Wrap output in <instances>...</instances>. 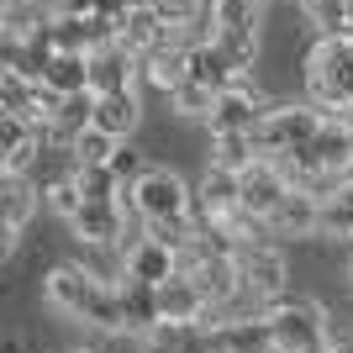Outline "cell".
<instances>
[{"mask_svg": "<svg viewBox=\"0 0 353 353\" xmlns=\"http://www.w3.org/2000/svg\"><path fill=\"white\" fill-rule=\"evenodd\" d=\"M6 37H32L37 27H48V0H6Z\"/></svg>", "mask_w": 353, "mask_h": 353, "instance_id": "d4e9b609", "label": "cell"}, {"mask_svg": "<svg viewBox=\"0 0 353 353\" xmlns=\"http://www.w3.org/2000/svg\"><path fill=\"white\" fill-rule=\"evenodd\" d=\"M216 348L221 353H274L280 338H274V322L264 316H237V322H221L216 327Z\"/></svg>", "mask_w": 353, "mask_h": 353, "instance_id": "8fae6325", "label": "cell"}, {"mask_svg": "<svg viewBox=\"0 0 353 353\" xmlns=\"http://www.w3.org/2000/svg\"><path fill=\"white\" fill-rule=\"evenodd\" d=\"M216 27H259V0H216Z\"/></svg>", "mask_w": 353, "mask_h": 353, "instance_id": "f546056e", "label": "cell"}, {"mask_svg": "<svg viewBox=\"0 0 353 353\" xmlns=\"http://www.w3.org/2000/svg\"><path fill=\"white\" fill-rule=\"evenodd\" d=\"M121 295V316H127V332H148L153 322H163V306H159V285L127 274V285H117Z\"/></svg>", "mask_w": 353, "mask_h": 353, "instance_id": "d6986e66", "label": "cell"}, {"mask_svg": "<svg viewBox=\"0 0 353 353\" xmlns=\"http://www.w3.org/2000/svg\"><path fill=\"white\" fill-rule=\"evenodd\" d=\"M32 211H37V185H32L27 174H6V237H0L6 253L16 248V237L27 232Z\"/></svg>", "mask_w": 353, "mask_h": 353, "instance_id": "ffe728a7", "label": "cell"}, {"mask_svg": "<svg viewBox=\"0 0 353 353\" xmlns=\"http://www.w3.org/2000/svg\"><path fill=\"white\" fill-rule=\"evenodd\" d=\"M43 85L59 90V95H79L90 90V53H53L43 69Z\"/></svg>", "mask_w": 353, "mask_h": 353, "instance_id": "7402d4cb", "label": "cell"}, {"mask_svg": "<svg viewBox=\"0 0 353 353\" xmlns=\"http://www.w3.org/2000/svg\"><path fill=\"white\" fill-rule=\"evenodd\" d=\"M111 174H117L121 185H137V179L148 174V169H143V153H132V148L121 143V148H117V159H111Z\"/></svg>", "mask_w": 353, "mask_h": 353, "instance_id": "4dcf8cb0", "label": "cell"}, {"mask_svg": "<svg viewBox=\"0 0 353 353\" xmlns=\"http://www.w3.org/2000/svg\"><path fill=\"white\" fill-rule=\"evenodd\" d=\"M211 143H216L211 163H216V169H232V174H243V169H253V163L264 159L253 132H221V137H211Z\"/></svg>", "mask_w": 353, "mask_h": 353, "instance_id": "603a6c76", "label": "cell"}, {"mask_svg": "<svg viewBox=\"0 0 353 353\" xmlns=\"http://www.w3.org/2000/svg\"><path fill=\"white\" fill-rule=\"evenodd\" d=\"M237 274H243V285H248L253 295H280L285 290V253L269 248L264 237H248L243 248H237Z\"/></svg>", "mask_w": 353, "mask_h": 353, "instance_id": "8992f818", "label": "cell"}, {"mask_svg": "<svg viewBox=\"0 0 353 353\" xmlns=\"http://www.w3.org/2000/svg\"><path fill=\"white\" fill-rule=\"evenodd\" d=\"M95 121V90H79V95H63L59 111L43 121V143L53 148H74V137Z\"/></svg>", "mask_w": 353, "mask_h": 353, "instance_id": "30bf717a", "label": "cell"}, {"mask_svg": "<svg viewBox=\"0 0 353 353\" xmlns=\"http://www.w3.org/2000/svg\"><path fill=\"white\" fill-rule=\"evenodd\" d=\"M211 137L221 132H259V121H264V105H259V95H253L248 85H232V90H221L216 105H211Z\"/></svg>", "mask_w": 353, "mask_h": 353, "instance_id": "52a82bcc", "label": "cell"}, {"mask_svg": "<svg viewBox=\"0 0 353 353\" xmlns=\"http://www.w3.org/2000/svg\"><path fill=\"white\" fill-rule=\"evenodd\" d=\"M348 132H353V121H348Z\"/></svg>", "mask_w": 353, "mask_h": 353, "instance_id": "836d02e7", "label": "cell"}, {"mask_svg": "<svg viewBox=\"0 0 353 353\" xmlns=\"http://www.w3.org/2000/svg\"><path fill=\"white\" fill-rule=\"evenodd\" d=\"M74 174H79V169H74ZM53 179V185H48V206L59 211V216H74V211L85 206V190H79V179Z\"/></svg>", "mask_w": 353, "mask_h": 353, "instance_id": "f1b7e54d", "label": "cell"}, {"mask_svg": "<svg viewBox=\"0 0 353 353\" xmlns=\"http://www.w3.org/2000/svg\"><path fill=\"white\" fill-rule=\"evenodd\" d=\"M132 74H143V59L127 53L121 43H105L90 53V90L111 95V90H132Z\"/></svg>", "mask_w": 353, "mask_h": 353, "instance_id": "9c48e42d", "label": "cell"}, {"mask_svg": "<svg viewBox=\"0 0 353 353\" xmlns=\"http://www.w3.org/2000/svg\"><path fill=\"white\" fill-rule=\"evenodd\" d=\"M327 111L322 105H274V111H264V121H259V153L264 159H285V153H301V148L311 143V137L322 132Z\"/></svg>", "mask_w": 353, "mask_h": 353, "instance_id": "3957f363", "label": "cell"}, {"mask_svg": "<svg viewBox=\"0 0 353 353\" xmlns=\"http://www.w3.org/2000/svg\"><path fill=\"white\" fill-rule=\"evenodd\" d=\"M95 127L127 143V132L137 127V95H132V90H111V95H95Z\"/></svg>", "mask_w": 353, "mask_h": 353, "instance_id": "44dd1931", "label": "cell"}, {"mask_svg": "<svg viewBox=\"0 0 353 353\" xmlns=\"http://www.w3.org/2000/svg\"><path fill=\"white\" fill-rule=\"evenodd\" d=\"M322 353H353V332H343V338H327Z\"/></svg>", "mask_w": 353, "mask_h": 353, "instance_id": "d6a6232c", "label": "cell"}, {"mask_svg": "<svg viewBox=\"0 0 353 353\" xmlns=\"http://www.w3.org/2000/svg\"><path fill=\"white\" fill-rule=\"evenodd\" d=\"M143 79L153 90H163V95H174V90L190 79V48H179L174 37H169V43H159L153 53H143Z\"/></svg>", "mask_w": 353, "mask_h": 353, "instance_id": "9a60e30c", "label": "cell"}, {"mask_svg": "<svg viewBox=\"0 0 353 353\" xmlns=\"http://www.w3.org/2000/svg\"><path fill=\"white\" fill-rule=\"evenodd\" d=\"M237 206H243V174H232V169H216V163H211L206 179H201V190H195V211H206V216L227 221Z\"/></svg>", "mask_w": 353, "mask_h": 353, "instance_id": "2e32d148", "label": "cell"}, {"mask_svg": "<svg viewBox=\"0 0 353 353\" xmlns=\"http://www.w3.org/2000/svg\"><path fill=\"white\" fill-rule=\"evenodd\" d=\"M169 105H174L179 117H211V105H216V90L201 85V79H185V85L169 95Z\"/></svg>", "mask_w": 353, "mask_h": 353, "instance_id": "484cf974", "label": "cell"}, {"mask_svg": "<svg viewBox=\"0 0 353 353\" xmlns=\"http://www.w3.org/2000/svg\"><path fill=\"white\" fill-rule=\"evenodd\" d=\"M306 90H311V105H322L327 117L353 121V32L316 43V53L306 63Z\"/></svg>", "mask_w": 353, "mask_h": 353, "instance_id": "7a4b0ae2", "label": "cell"}, {"mask_svg": "<svg viewBox=\"0 0 353 353\" xmlns=\"http://www.w3.org/2000/svg\"><path fill=\"white\" fill-rule=\"evenodd\" d=\"M79 190H85V201H117L121 195V179L111 174V163H101V169H79Z\"/></svg>", "mask_w": 353, "mask_h": 353, "instance_id": "4316f807", "label": "cell"}, {"mask_svg": "<svg viewBox=\"0 0 353 353\" xmlns=\"http://www.w3.org/2000/svg\"><path fill=\"white\" fill-rule=\"evenodd\" d=\"M316 227H322V201L306 190H290L280 206L269 211V232L274 237H311Z\"/></svg>", "mask_w": 353, "mask_h": 353, "instance_id": "4fadbf2b", "label": "cell"}, {"mask_svg": "<svg viewBox=\"0 0 353 353\" xmlns=\"http://www.w3.org/2000/svg\"><path fill=\"white\" fill-rule=\"evenodd\" d=\"M316 232L322 237H353V201H343V195L322 201V227Z\"/></svg>", "mask_w": 353, "mask_h": 353, "instance_id": "83f0119b", "label": "cell"}, {"mask_svg": "<svg viewBox=\"0 0 353 353\" xmlns=\"http://www.w3.org/2000/svg\"><path fill=\"white\" fill-rule=\"evenodd\" d=\"M121 206L117 201H85V206L69 216V227L79 232V243H90V248H111L121 237Z\"/></svg>", "mask_w": 353, "mask_h": 353, "instance_id": "7c38bea8", "label": "cell"}, {"mask_svg": "<svg viewBox=\"0 0 353 353\" xmlns=\"http://www.w3.org/2000/svg\"><path fill=\"white\" fill-rule=\"evenodd\" d=\"M48 301L63 311V316H74V322H90L101 327V332H121L127 327V316H121V295L111 290L105 280H95L90 269H53L48 274Z\"/></svg>", "mask_w": 353, "mask_h": 353, "instance_id": "6da1fadb", "label": "cell"}, {"mask_svg": "<svg viewBox=\"0 0 353 353\" xmlns=\"http://www.w3.org/2000/svg\"><path fill=\"white\" fill-rule=\"evenodd\" d=\"M117 43L127 48V53H137V59H143V53H153L159 43H169V21L159 16V6H153V0H137L132 11L117 21Z\"/></svg>", "mask_w": 353, "mask_h": 353, "instance_id": "ba28073f", "label": "cell"}, {"mask_svg": "<svg viewBox=\"0 0 353 353\" xmlns=\"http://www.w3.org/2000/svg\"><path fill=\"white\" fill-rule=\"evenodd\" d=\"M127 274H137L148 285H163V280L179 274V253L169 243H159V237H137L132 248H127Z\"/></svg>", "mask_w": 353, "mask_h": 353, "instance_id": "e0dca14e", "label": "cell"}, {"mask_svg": "<svg viewBox=\"0 0 353 353\" xmlns=\"http://www.w3.org/2000/svg\"><path fill=\"white\" fill-rule=\"evenodd\" d=\"M159 306H163L169 322H201V316L211 311V301H206V290H201L190 274H174V280L159 285Z\"/></svg>", "mask_w": 353, "mask_h": 353, "instance_id": "ac0fdd59", "label": "cell"}, {"mask_svg": "<svg viewBox=\"0 0 353 353\" xmlns=\"http://www.w3.org/2000/svg\"><path fill=\"white\" fill-rule=\"evenodd\" d=\"M59 11H79V16H95L101 0H59Z\"/></svg>", "mask_w": 353, "mask_h": 353, "instance_id": "1f68e13d", "label": "cell"}, {"mask_svg": "<svg viewBox=\"0 0 353 353\" xmlns=\"http://www.w3.org/2000/svg\"><path fill=\"white\" fill-rule=\"evenodd\" d=\"M243 74L248 69H237L232 63V53L211 37V43H195L190 48V79H201V85H211L221 95V90H232V85H243Z\"/></svg>", "mask_w": 353, "mask_h": 353, "instance_id": "5bb4252c", "label": "cell"}, {"mask_svg": "<svg viewBox=\"0 0 353 353\" xmlns=\"http://www.w3.org/2000/svg\"><path fill=\"white\" fill-rule=\"evenodd\" d=\"M269 322H274V338H280L285 353H322L327 348V311L306 295H295V301H274L269 306Z\"/></svg>", "mask_w": 353, "mask_h": 353, "instance_id": "277c9868", "label": "cell"}, {"mask_svg": "<svg viewBox=\"0 0 353 353\" xmlns=\"http://www.w3.org/2000/svg\"><path fill=\"white\" fill-rule=\"evenodd\" d=\"M117 148H121V137H111V132H101V127H95V121H90L85 132L74 137V159H79V169H101V163H111L117 159Z\"/></svg>", "mask_w": 353, "mask_h": 353, "instance_id": "cb8c5ba5", "label": "cell"}, {"mask_svg": "<svg viewBox=\"0 0 353 353\" xmlns=\"http://www.w3.org/2000/svg\"><path fill=\"white\" fill-rule=\"evenodd\" d=\"M301 6H306V0H301Z\"/></svg>", "mask_w": 353, "mask_h": 353, "instance_id": "e575fe53", "label": "cell"}, {"mask_svg": "<svg viewBox=\"0 0 353 353\" xmlns=\"http://www.w3.org/2000/svg\"><path fill=\"white\" fill-rule=\"evenodd\" d=\"M132 190H137V216L143 221H185V216H195V195L185 190V179H179L174 169H148Z\"/></svg>", "mask_w": 353, "mask_h": 353, "instance_id": "5b68a950", "label": "cell"}]
</instances>
